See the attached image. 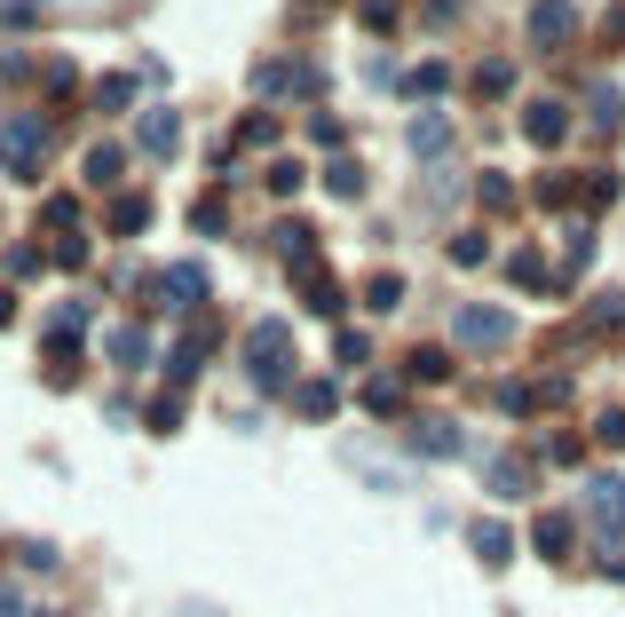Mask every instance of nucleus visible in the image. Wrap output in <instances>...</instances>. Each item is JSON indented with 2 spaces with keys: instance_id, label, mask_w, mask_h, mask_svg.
<instances>
[{
  "instance_id": "20e7f679",
  "label": "nucleus",
  "mask_w": 625,
  "mask_h": 617,
  "mask_svg": "<svg viewBox=\"0 0 625 617\" xmlns=\"http://www.w3.org/2000/svg\"><path fill=\"white\" fill-rule=\"evenodd\" d=\"M586 523H594L602 538H625V484L617 475H594V484H586Z\"/></svg>"
},
{
  "instance_id": "6ab92c4d",
  "label": "nucleus",
  "mask_w": 625,
  "mask_h": 617,
  "mask_svg": "<svg viewBox=\"0 0 625 617\" xmlns=\"http://www.w3.org/2000/svg\"><path fill=\"white\" fill-rule=\"evenodd\" d=\"M111 364H151V333H135V325L111 333Z\"/></svg>"
},
{
  "instance_id": "cd10ccee",
  "label": "nucleus",
  "mask_w": 625,
  "mask_h": 617,
  "mask_svg": "<svg viewBox=\"0 0 625 617\" xmlns=\"http://www.w3.org/2000/svg\"><path fill=\"white\" fill-rule=\"evenodd\" d=\"M507 80H515V72H507V56H491L483 72H475V95H507Z\"/></svg>"
},
{
  "instance_id": "2eb2a0df",
  "label": "nucleus",
  "mask_w": 625,
  "mask_h": 617,
  "mask_svg": "<svg viewBox=\"0 0 625 617\" xmlns=\"http://www.w3.org/2000/svg\"><path fill=\"white\" fill-rule=\"evenodd\" d=\"M586 119H594V135H617V119H625V103H617V88L602 80L594 95H586Z\"/></svg>"
},
{
  "instance_id": "bb28decb",
  "label": "nucleus",
  "mask_w": 625,
  "mask_h": 617,
  "mask_svg": "<svg viewBox=\"0 0 625 617\" xmlns=\"http://www.w3.org/2000/svg\"><path fill=\"white\" fill-rule=\"evenodd\" d=\"M278 254H285V261H309V222H285V230H278Z\"/></svg>"
},
{
  "instance_id": "c756f323",
  "label": "nucleus",
  "mask_w": 625,
  "mask_h": 617,
  "mask_svg": "<svg viewBox=\"0 0 625 617\" xmlns=\"http://www.w3.org/2000/svg\"><path fill=\"white\" fill-rule=\"evenodd\" d=\"M444 372H451L444 349H420V357H412V381H444Z\"/></svg>"
},
{
  "instance_id": "ddd939ff",
  "label": "nucleus",
  "mask_w": 625,
  "mask_h": 617,
  "mask_svg": "<svg viewBox=\"0 0 625 617\" xmlns=\"http://www.w3.org/2000/svg\"><path fill=\"white\" fill-rule=\"evenodd\" d=\"M483 484H491V499H522V491H531V484H539V475H531V467H522V459H499V467H491V475H483Z\"/></svg>"
},
{
  "instance_id": "f03ea898",
  "label": "nucleus",
  "mask_w": 625,
  "mask_h": 617,
  "mask_svg": "<svg viewBox=\"0 0 625 617\" xmlns=\"http://www.w3.org/2000/svg\"><path fill=\"white\" fill-rule=\"evenodd\" d=\"M451 340H468V349H507L515 340V317L499 301H459L451 308Z\"/></svg>"
},
{
  "instance_id": "473e14b6",
  "label": "nucleus",
  "mask_w": 625,
  "mask_h": 617,
  "mask_svg": "<svg viewBox=\"0 0 625 617\" xmlns=\"http://www.w3.org/2000/svg\"><path fill=\"white\" fill-rule=\"evenodd\" d=\"M594 435H602V443H625V411H602V420H594Z\"/></svg>"
},
{
  "instance_id": "7ed1b4c3",
  "label": "nucleus",
  "mask_w": 625,
  "mask_h": 617,
  "mask_svg": "<svg viewBox=\"0 0 625 617\" xmlns=\"http://www.w3.org/2000/svg\"><path fill=\"white\" fill-rule=\"evenodd\" d=\"M0 159H9L16 183H32L40 159H48V119H9V127H0Z\"/></svg>"
},
{
  "instance_id": "2f4dec72",
  "label": "nucleus",
  "mask_w": 625,
  "mask_h": 617,
  "mask_svg": "<svg viewBox=\"0 0 625 617\" xmlns=\"http://www.w3.org/2000/svg\"><path fill=\"white\" fill-rule=\"evenodd\" d=\"M586 317H594V325H625V293H602L594 308H586Z\"/></svg>"
},
{
  "instance_id": "412c9836",
  "label": "nucleus",
  "mask_w": 625,
  "mask_h": 617,
  "mask_svg": "<svg viewBox=\"0 0 625 617\" xmlns=\"http://www.w3.org/2000/svg\"><path fill=\"white\" fill-rule=\"evenodd\" d=\"M143 222H151V198H119V206H111V230H119V237H135Z\"/></svg>"
},
{
  "instance_id": "0eeeda50",
  "label": "nucleus",
  "mask_w": 625,
  "mask_h": 617,
  "mask_svg": "<svg viewBox=\"0 0 625 617\" xmlns=\"http://www.w3.org/2000/svg\"><path fill=\"white\" fill-rule=\"evenodd\" d=\"M404 435H412V452H427V459H451V452H459V420H444V411H427V420H412Z\"/></svg>"
},
{
  "instance_id": "5701e85b",
  "label": "nucleus",
  "mask_w": 625,
  "mask_h": 617,
  "mask_svg": "<svg viewBox=\"0 0 625 617\" xmlns=\"http://www.w3.org/2000/svg\"><path fill=\"white\" fill-rule=\"evenodd\" d=\"M95 103H104V112H127V103H135V80H127V72L95 80Z\"/></svg>"
},
{
  "instance_id": "1a4fd4ad",
  "label": "nucleus",
  "mask_w": 625,
  "mask_h": 617,
  "mask_svg": "<svg viewBox=\"0 0 625 617\" xmlns=\"http://www.w3.org/2000/svg\"><path fill=\"white\" fill-rule=\"evenodd\" d=\"M468 546H475V562H483V570H507L515 531H507V523H475V531H468Z\"/></svg>"
},
{
  "instance_id": "9b49d317",
  "label": "nucleus",
  "mask_w": 625,
  "mask_h": 617,
  "mask_svg": "<svg viewBox=\"0 0 625 617\" xmlns=\"http://www.w3.org/2000/svg\"><path fill=\"white\" fill-rule=\"evenodd\" d=\"M404 143H412V159H444V143H451V119H444V112H420Z\"/></svg>"
},
{
  "instance_id": "4468645a",
  "label": "nucleus",
  "mask_w": 625,
  "mask_h": 617,
  "mask_svg": "<svg viewBox=\"0 0 625 617\" xmlns=\"http://www.w3.org/2000/svg\"><path fill=\"white\" fill-rule=\"evenodd\" d=\"M365 411H373V420H397V411H404V381H397V372H380V381L365 388Z\"/></svg>"
},
{
  "instance_id": "aec40b11",
  "label": "nucleus",
  "mask_w": 625,
  "mask_h": 617,
  "mask_svg": "<svg viewBox=\"0 0 625 617\" xmlns=\"http://www.w3.org/2000/svg\"><path fill=\"white\" fill-rule=\"evenodd\" d=\"M539 555H546V562L570 555V523H563V514H546V523H539Z\"/></svg>"
},
{
  "instance_id": "423d86ee",
  "label": "nucleus",
  "mask_w": 625,
  "mask_h": 617,
  "mask_svg": "<svg viewBox=\"0 0 625 617\" xmlns=\"http://www.w3.org/2000/svg\"><path fill=\"white\" fill-rule=\"evenodd\" d=\"M135 143H143L151 159H175V143H182V119L167 112V103H158V112H143V119H135Z\"/></svg>"
},
{
  "instance_id": "a211bd4d",
  "label": "nucleus",
  "mask_w": 625,
  "mask_h": 617,
  "mask_svg": "<svg viewBox=\"0 0 625 617\" xmlns=\"http://www.w3.org/2000/svg\"><path fill=\"white\" fill-rule=\"evenodd\" d=\"M325 190H333V198H356V190H365V166H356V159H333V166H325Z\"/></svg>"
},
{
  "instance_id": "f3484780",
  "label": "nucleus",
  "mask_w": 625,
  "mask_h": 617,
  "mask_svg": "<svg viewBox=\"0 0 625 617\" xmlns=\"http://www.w3.org/2000/svg\"><path fill=\"white\" fill-rule=\"evenodd\" d=\"M302 411H309V420H333V411H341V388H333V381H302Z\"/></svg>"
},
{
  "instance_id": "b1692460",
  "label": "nucleus",
  "mask_w": 625,
  "mask_h": 617,
  "mask_svg": "<svg viewBox=\"0 0 625 617\" xmlns=\"http://www.w3.org/2000/svg\"><path fill=\"white\" fill-rule=\"evenodd\" d=\"M167 372H175V381H190V372H207V340H182V349L167 357Z\"/></svg>"
},
{
  "instance_id": "39448f33",
  "label": "nucleus",
  "mask_w": 625,
  "mask_h": 617,
  "mask_svg": "<svg viewBox=\"0 0 625 617\" xmlns=\"http://www.w3.org/2000/svg\"><path fill=\"white\" fill-rule=\"evenodd\" d=\"M570 32H578V9H570V0H531V40H539V48H563Z\"/></svg>"
},
{
  "instance_id": "f257e3e1",
  "label": "nucleus",
  "mask_w": 625,
  "mask_h": 617,
  "mask_svg": "<svg viewBox=\"0 0 625 617\" xmlns=\"http://www.w3.org/2000/svg\"><path fill=\"white\" fill-rule=\"evenodd\" d=\"M246 372H253V388H261V396L293 388V333H285L278 317L253 333V349H246Z\"/></svg>"
},
{
  "instance_id": "c85d7f7f",
  "label": "nucleus",
  "mask_w": 625,
  "mask_h": 617,
  "mask_svg": "<svg viewBox=\"0 0 625 617\" xmlns=\"http://www.w3.org/2000/svg\"><path fill=\"white\" fill-rule=\"evenodd\" d=\"M475 198L491 206V214H499V206H515V183H507V175H483V183H475Z\"/></svg>"
},
{
  "instance_id": "4be33fe9",
  "label": "nucleus",
  "mask_w": 625,
  "mask_h": 617,
  "mask_svg": "<svg viewBox=\"0 0 625 617\" xmlns=\"http://www.w3.org/2000/svg\"><path fill=\"white\" fill-rule=\"evenodd\" d=\"M119 166H127L119 143H95V151H87V183H119Z\"/></svg>"
},
{
  "instance_id": "393cba45",
  "label": "nucleus",
  "mask_w": 625,
  "mask_h": 617,
  "mask_svg": "<svg viewBox=\"0 0 625 617\" xmlns=\"http://www.w3.org/2000/svg\"><path fill=\"white\" fill-rule=\"evenodd\" d=\"M451 88V72H444V63H420V72L404 80V95H444Z\"/></svg>"
},
{
  "instance_id": "6e6552de",
  "label": "nucleus",
  "mask_w": 625,
  "mask_h": 617,
  "mask_svg": "<svg viewBox=\"0 0 625 617\" xmlns=\"http://www.w3.org/2000/svg\"><path fill=\"white\" fill-rule=\"evenodd\" d=\"M158 286H167V308L207 301V261H175V269H158Z\"/></svg>"
},
{
  "instance_id": "9d476101",
  "label": "nucleus",
  "mask_w": 625,
  "mask_h": 617,
  "mask_svg": "<svg viewBox=\"0 0 625 617\" xmlns=\"http://www.w3.org/2000/svg\"><path fill=\"white\" fill-rule=\"evenodd\" d=\"M253 88H261V95H309V88H317V72H302V63H261Z\"/></svg>"
},
{
  "instance_id": "f8f14e48",
  "label": "nucleus",
  "mask_w": 625,
  "mask_h": 617,
  "mask_svg": "<svg viewBox=\"0 0 625 617\" xmlns=\"http://www.w3.org/2000/svg\"><path fill=\"white\" fill-rule=\"evenodd\" d=\"M522 135H531V143H563L570 112H563V103H531V112H522Z\"/></svg>"
},
{
  "instance_id": "7c9ffc66",
  "label": "nucleus",
  "mask_w": 625,
  "mask_h": 617,
  "mask_svg": "<svg viewBox=\"0 0 625 617\" xmlns=\"http://www.w3.org/2000/svg\"><path fill=\"white\" fill-rule=\"evenodd\" d=\"M270 190H278V198H293V190H302V166L278 159V166H270Z\"/></svg>"
},
{
  "instance_id": "a878e982",
  "label": "nucleus",
  "mask_w": 625,
  "mask_h": 617,
  "mask_svg": "<svg viewBox=\"0 0 625 617\" xmlns=\"http://www.w3.org/2000/svg\"><path fill=\"white\" fill-rule=\"evenodd\" d=\"M404 301V278H397V269H388V278H373L365 286V308H397Z\"/></svg>"
},
{
  "instance_id": "dca6fc26",
  "label": "nucleus",
  "mask_w": 625,
  "mask_h": 617,
  "mask_svg": "<svg viewBox=\"0 0 625 617\" xmlns=\"http://www.w3.org/2000/svg\"><path fill=\"white\" fill-rule=\"evenodd\" d=\"M302 301L317 308V317H333V308H341V286L325 278V269H302Z\"/></svg>"
}]
</instances>
